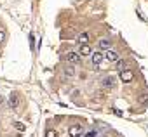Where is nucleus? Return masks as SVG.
I'll use <instances>...</instances> for the list:
<instances>
[{"label":"nucleus","instance_id":"obj_2","mask_svg":"<svg viewBox=\"0 0 148 137\" xmlns=\"http://www.w3.org/2000/svg\"><path fill=\"white\" fill-rule=\"evenodd\" d=\"M82 132H84V127H82V125H73V127H70V130H68V137H80Z\"/></svg>","mask_w":148,"mask_h":137},{"label":"nucleus","instance_id":"obj_4","mask_svg":"<svg viewBox=\"0 0 148 137\" xmlns=\"http://www.w3.org/2000/svg\"><path fill=\"white\" fill-rule=\"evenodd\" d=\"M91 61H92L94 66H99V64L105 61V54L99 52V50H98V52H91Z\"/></svg>","mask_w":148,"mask_h":137},{"label":"nucleus","instance_id":"obj_11","mask_svg":"<svg viewBox=\"0 0 148 137\" xmlns=\"http://www.w3.org/2000/svg\"><path fill=\"white\" fill-rule=\"evenodd\" d=\"M77 42H79L80 45H82V43H87V42H89V33H86V31H84V33H80V35H79V38H77Z\"/></svg>","mask_w":148,"mask_h":137},{"label":"nucleus","instance_id":"obj_16","mask_svg":"<svg viewBox=\"0 0 148 137\" xmlns=\"http://www.w3.org/2000/svg\"><path fill=\"white\" fill-rule=\"evenodd\" d=\"M4 42H5V31L0 30V43H4Z\"/></svg>","mask_w":148,"mask_h":137},{"label":"nucleus","instance_id":"obj_13","mask_svg":"<svg viewBox=\"0 0 148 137\" xmlns=\"http://www.w3.org/2000/svg\"><path fill=\"white\" fill-rule=\"evenodd\" d=\"M14 128H16L18 132H25V125H23L21 121H16V123H14Z\"/></svg>","mask_w":148,"mask_h":137},{"label":"nucleus","instance_id":"obj_14","mask_svg":"<svg viewBox=\"0 0 148 137\" xmlns=\"http://www.w3.org/2000/svg\"><path fill=\"white\" fill-rule=\"evenodd\" d=\"M84 137H98V130H96V128H92V130H89Z\"/></svg>","mask_w":148,"mask_h":137},{"label":"nucleus","instance_id":"obj_7","mask_svg":"<svg viewBox=\"0 0 148 137\" xmlns=\"http://www.w3.org/2000/svg\"><path fill=\"white\" fill-rule=\"evenodd\" d=\"M7 104H9V108L16 109V108L19 106V96H18V94H11L9 99H7Z\"/></svg>","mask_w":148,"mask_h":137},{"label":"nucleus","instance_id":"obj_10","mask_svg":"<svg viewBox=\"0 0 148 137\" xmlns=\"http://www.w3.org/2000/svg\"><path fill=\"white\" fill-rule=\"evenodd\" d=\"M63 75L64 77H73V75H75V68H73L71 64H66L64 70H63Z\"/></svg>","mask_w":148,"mask_h":137},{"label":"nucleus","instance_id":"obj_6","mask_svg":"<svg viewBox=\"0 0 148 137\" xmlns=\"http://www.w3.org/2000/svg\"><path fill=\"white\" fill-rule=\"evenodd\" d=\"M120 80L124 82V83H129V82H132V78H134V73L131 71V70H124V71H120Z\"/></svg>","mask_w":148,"mask_h":137},{"label":"nucleus","instance_id":"obj_1","mask_svg":"<svg viewBox=\"0 0 148 137\" xmlns=\"http://www.w3.org/2000/svg\"><path fill=\"white\" fill-rule=\"evenodd\" d=\"M63 59L66 61V62H70V64H77V62H80V56H79V52H66L64 56H63Z\"/></svg>","mask_w":148,"mask_h":137},{"label":"nucleus","instance_id":"obj_17","mask_svg":"<svg viewBox=\"0 0 148 137\" xmlns=\"http://www.w3.org/2000/svg\"><path fill=\"white\" fill-rule=\"evenodd\" d=\"M101 137H106V135H101Z\"/></svg>","mask_w":148,"mask_h":137},{"label":"nucleus","instance_id":"obj_9","mask_svg":"<svg viewBox=\"0 0 148 137\" xmlns=\"http://www.w3.org/2000/svg\"><path fill=\"white\" fill-rule=\"evenodd\" d=\"M112 45H113V42L108 40V38H101V40H99V49H101V50H110Z\"/></svg>","mask_w":148,"mask_h":137},{"label":"nucleus","instance_id":"obj_15","mask_svg":"<svg viewBox=\"0 0 148 137\" xmlns=\"http://www.w3.org/2000/svg\"><path fill=\"white\" fill-rule=\"evenodd\" d=\"M58 134H56V130H47L45 132V137H56Z\"/></svg>","mask_w":148,"mask_h":137},{"label":"nucleus","instance_id":"obj_5","mask_svg":"<svg viewBox=\"0 0 148 137\" xmlns=\"http://www.w3.org/2000/svg\"><path fill=\"white\" fill-rule=\"evenodd\" d=\"M101 85H103V89H113V87H115V77H113V75L105 77V78L101 80Z\"/></svg>","mask_w":148,"mask_h":137},{"label":"nucleus","instance_id":"obj_8","mask_svg":"<svg viewBox=\"0 0 148 137\" xmlns=\"http://www.w3.org/2000/svg\"><path fill=\"white\" fill-rule=\"evenodd\" d=\"M91 47H89V43H82L80 47H79V56L80 57H84V56H91Z\"/></svg>","mask_w":148,"mask_h":137},{"label":"nucleus","instance_id":"obj_12","mask_svg":"<svg viewBox=\"0 0 148 137\" xmlns=\"http://www.w3.org/2000/svg\"><path fill=\"white\" fill-rule=\"evenodd\" d=\"M127 66H129V62H127V61H120V59L117 61V70H119V71L127 70Z\"/></svg>","mask_w":148,"mask_h":137},{"label":"nucleus","instance_id":"obj_3","mask_svg":"<svg viewBox=\"0 0 148 137\" xmlns=\"http://www.w3.org/2000/svg\"><path fill=\"white\" fill-rule=\"evenodd\" d=\"M105 59H106L108 62H117V61L120 59V54H119L117 50H112V49H110V50L105 52Z\"/></svg>","mask_w":148,"mask_h":137}]
</instances>
